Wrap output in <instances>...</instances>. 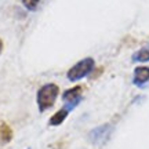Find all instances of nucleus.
<instances>
[{
	"label": "nucleus",
	"mask_w": 149,
	"mask_h": 149,
	"mask_svg": "<svg viewBox=\"0 0 149 149\" xmlns=\"http://www.w3.org/2000/svg\"><path fill=\"white\" fill-rule=\"evenodd\" d=\"M58 94H59V87L55 83H47V84L42 86L39 88L36 95L39 111L44 112L47 109H50V108H53Z\"/></svg>",
	"instance_id": "nucleus-1"
},
{
	"label": "nucleus",
	"mask_w": 149,
	"mask_h": 149,
	"mask_svg": "<svg viewBox=\"0 0 149 149\" xmlns=\"http://www.w3.org/2000/svg\"><path fill=\"white\" fill-rule=\"evenodd\" d=\"M95 68V61L94 58H91V57H87V58H83L80 59L79 62H76V64L68 70V79L70 81H77V80L83 79L86 76H88L90 73H93V70Z\"/></svg>",
	"instance_id": "nucleus-2"
},
{
	"label": "nucleus",
	"mask_w": 149,
	"mask_h": 149,
	"mask_svg": "<svg viewBox=\"0 0 149 149\" xmlns=\"http://www.w3.org/2000/svg\"><path fill=\"white\" fill-rule=\"evenodd\" d=\"M83 90H84L83 86H74L72 88H68L64 91L62 100H64L65 108L68 111H72L74 107H77L80 104L81 98H83Z\"/></svg>",
	"instance_id": "nucleus-3"
},
{
	"label": "nucleus",
	"mask_w": 149,
	"mask_h": 149,
	"mask_svg": "<svg viewBox=\"0 0 149 149\" xmlns=\"http://www.w3.org/2000/svg\"><path fill=\"white\" fill-rule=\"evenodd\" d=\"M112 131V126L111 124H102V126H98L95 127L94 130L90 131V141L93 144L95 145H100V144H104L108 138H109V134Z\"/></svg>",
	"instance_id": "nucleus-4"
},
{
	"label": "nucleus",
	"mask_w": 149,
	"mask_h": 149,
	"mask_svg": "<svg viewBox=\"0 0 149 149\" xmlns=\"http://www.w3.org/2000/svg\"><path fill=\"white\" fill-rule=\"evenodd\" d=\"M149 81V66H137L134 69L133 83L138 87H142Z\"/></svg>",
	"instance_id": "nucleus-5"
},
{
	"label": "nucleus",
	"mask_w": 149,
	"mask_h": 149,
	"mask_svg": "<svg viewBox=\"0 0 149 149\" xmlns=\"http://www.w3.org/2000/svg\"><path fill=\"white\" fill-rule=\"evenodd\" d=\"M68 115H69V111H68L65 107L61 108L59 111H57L53 116L50 117L48 124H50V126H59V124H62V123H64V120L68 117Z\"/></svg>",
	"instance_id": "nucleus-6"
},
{
	"label": "nucleus",
	"mask_w": 149,
	"mask_h": 149,
	"mask_svg": "<svg viewBox=\"0 0 149 149\" xmlns=\"http://www.w3.org/2000/svg\"><path fill=\"white\" fill-rule=\"evenodd\" d=\"M0 139L3 144H7L13 139V130L7 123H1L0 126Z\"/></svg>",
	"instance_id": "nucleus-7"
},
{
	"label": "nucleus",
	"mask_w": 149,
	"mask_h": 149,
	"mask_svg": "<svg viewBox=\"0 0 149 149\" xmlns=\"http://www.w3.org/2000/svg\"><path fill=\"white\" fill-rule=\"evenodd\" d=\"M133 62H148L149 61V47H144L133 54Z\"/></svg>",
	"instance_id": "nucleus-8"
},
{
	"label": "nucleus",
	"mask_w": 149,
	"mask_h": 149,
	"mask_svg": "<svg viewBox=\"0 0 149 149\" xmlns=\"http://www.w3.org/2000/svg\"><path fill=\"white\" fill-rule=\"evenodd\" d=\"M24 7L29 11H35L37 8V6L40 3V0H21Z\"/></svg>",
	"instance_id": "nucleus-9"
},
{
	"label": "nucleus",
	"mask_w": 149,
	"mask_h": 149,
	"mask_svg": "<svg viewBox=\"0 0 149 149\" xmlns=\"http://www.w3.org/2000/svg\"><path fill=\"white\" fill-rule=\"evenodd\" d=\"M102 70H104V68H98L97 70H94V76H93V79L98 77V76H100V73H102Z\"/></svg>",
	"instance_id": "nucleus-10"
},
{
	"label": "nucleus",
	"mask_w": 149,
	"mask_h": 149,
	"mask_svg": "<svg viewBox=\"0 0 149 149\" xmlns=\"http://www.w3.org/2000/svg\"><path fill=\"white\" fill-rule=\"evenodd\" d=\"M3 48H4V44H3V40L0 39V54H1V51H3Z\"/></svg>",
	"instance_id": "nucleus-11"
}]
</instances>
